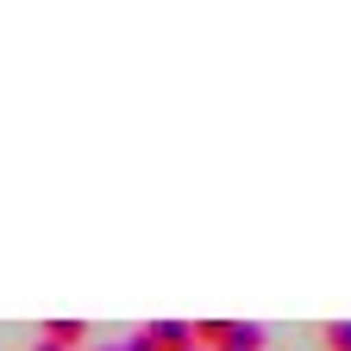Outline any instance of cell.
<instances>
[{
  "mask_svg": "<svg viewBox=\"0 0 351 351\" xmlns=\"http://www.w3.org/2000/svg\"><path fill=\"white\" fill-rule=\"evenodd\" d=\"M125 351H157V345H151V332H138V339H132Z\"/></svg>",
  "mask_w": 351,
  "mask_h": 351,
  "instance_id": "8992f818",
  "label": "cell"
},
{
  "mask_svg": "<svg viewBox=\"0 0 351 351\" xmlns=\"http://www.w3.org/2000/svg\"><path fill=\"white\" fill-rule=\"evenodd\" d=\"M232 332H239V320H195V345L201 351H232Z\"/></svg>",
  "mask_w": 351,
  "mask_h": 351,
  "instance_id": "7a4b0ae2",
  "label": "cell"
},
{
  "mask_svg": "<svg viewBox=\"0 0 351 351\" xmlns=\"http://www.w3.org/2000/svg\"><path fill=\"white\" fill-rule=\"evenodd\" d=\"M88 339V326L82 320H51V326H44V345H63V351H75Z\"/></svg>",
  "mask_w": 351,
  "mask_h": 351,
  "instance_id": "3957f363",
  "label": "cell"
},
{
  "mask_svg": "<svg viewBox=\"0 0 351 351\" xmlns=\"http://www.w3.org/2000/svg\"><path fill=\"white\" fill-rule=\"evenodd\" d=\"M320 345L326 351H351V320H326L320 326Z\"/></svg>",
  "mask_w": 351,
  "mask_h": 351,
  "instance_id": "277c9868",
  "label": "cell"
},
{
  "mask_svg": "<svg viewBox=\"0 0 351 351\" xmlns=\"http://www.w3.org/2000/svg\"><path fill=\"white\" fill-rule=\"evenodd\" d=\"M145 332H151L157 351H189V345H195V326H182V320H151Z\"/></svg>",
  "mask_w": 351,
  "mask_h": 351,
  "instance_id": "6da1fadb",
  "label": "cell"
},
{
  "mask_svg": "<svg viewBox=\"0 0 351 351\" xmlns=\"http://www.w3.org/2000/svg\"><path fill=\"white\" fill-rule=\"evenodd\" d=\"M107 351H125V345H107Z\"/></svg>",
  "mask_w": 351,
  "mask_h": 351,
  "instance_id": "ba28073f",
  "label": "cell"
},
{
  "mask_svg": "<svg viewBox=\"0 0 351 351\" xmlns=\"http://www.w3.org/2000/svg\"><path fill=\"white\" fill-rule=\"evenodd\" d=\"M38 351H63V345H44V339H38Z\"/></svg>",
  "mask_w": 351,
  "mask_h": 351,
  "instance_id": "52a82bcc",
  "label": "cell"
},
{
  "mask_svg": "<svg viewBox=\"0 0 351 351\" xmlns=\"http://www.w3.org/2000/svg\"><path fill=\"white\" fill-rule=\"evenodd\" d=\"M189 351H201V345H189Z\"/></svg>",
  "mask_w": 351,
  "mask_h": 351,
  "instance_id": "9c48e42d",
  "label": "cell"
},
{
  "mask_svg": "<svg viewBox=\"0 0 351 351\" xmlns=\"http://www.w3.org/2000/svg\"><path fill=\"white\" fill-rule=\"evenodd\" d=\"M232 351H263V326H239L232 332Z\"/></svg>",
  "mask_w": 351,
  "mask_h": 351,
  "instance_id": "5b68a950",
  "label": "cell"
}]
</instances>
